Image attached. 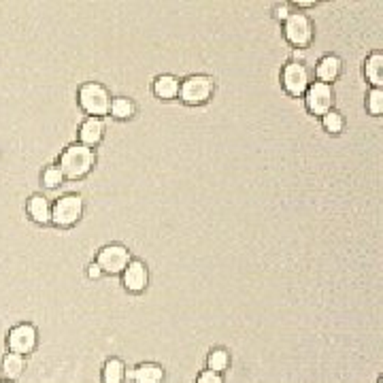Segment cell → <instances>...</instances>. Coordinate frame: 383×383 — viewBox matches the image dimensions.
Returning a JSON list of instances; mask_svg holds the SVG:
<instances>
[{
  "mask_svg": "<svg viewBox=\"0 0 383 383\" xmlns=\"http://www.w3.org/2000/svg\"><path fill=\"white\" fill-rule=\"evenodd\" d=\"M96 164V153L92 147H85L81 143H75L66 147L60 156V173L68 179H81L90 173Z\"/></svg>",
  "mask_w": 383,
  "mask_h": 383,
  "instance_id": "1",
  "label": "cell"
},
{
  "mask_svg": "<svg viewBox=\"0 0 383 383\" xmlns=\"http://www.w3.org/2000/svg\"><path fill=\"white\" fill-rule=\"evenodd\" d=\"M79 105H81V109L88 113L90 117H103V115L109 113L111 94H109V90L105 88L103 83L90 81V83L81 85V90H79Z\"/></svg>",
  "mask_w": 383,
  "mask_h": 383,
  "instance_id": "2",
  "label": "cell"
},
{
  "mask_svg": "<svg viewBox=\"0 0 383 383\" xmlns=\"http://www.w3.org/2000/svg\"><path fill=\"white\" fill-rule=\"evenodd\" d=\"M313 32H315V26L311 17L303 11H292L283 24V34L294 47H307L313 40Z\"/></svg>",
  "mask_w": 383,
  "mask_h": 383,
  "instance_id": "3",
  "label": "cell"
},
{
  "mask_svg": "<svg viewBox=\"0 0 383 383\" xmlns=\"http://www.w3.org/2000/svg\"><path fill=\"white\" fill-rule=\"evenodd\" d=\"M216 90L213 77L209 75H190L183 83H179V96L188 105H204Z\"/></svg>",
  "mask_w": 383,
  "mask_h": 383,
  "instance_id": "4",
  "label": "cell"
},
{
  "mask_svg": "<svg viewBox=\"0 0 383 383\" xmlns=\"http://www.w3.org/2000/svg\"><path fill=\"white\" fill-rule=\"evenodd\" d=\"M83 216V198L79 194H66L52 206V222L60 228H70Z\"/></svg>",
  "mask_w": 383,
  "mask_h": 383,
  "instance_id": "5",
  "label": "cell"
},
{
  "mask_svg": "<svg viewBox=\"0 0 383 383\" xmlns=\"http://www.w3.org/2000/svg\"><path fill=\"white\" fill-rule=\"evenodd\" d=\"M283 88L292 96H303L311 85V70L305 62H287L281 75Z\"/></svg>",
  "mask_w": 383,
  "mask_h": 383,
  "instance_id": "6",
  "label": "cell"
},
{
  "mask_svg": "<svg viewBox=\"0 0 383 383\" xmlns=\"http://www.w3.org/2000/svg\"><path fill=\"white\" fill-rule=\"evenodd\" d=\"M305 103H307V109L313 113V115H326L328 111H332V105H334V90L332 85L328 83H322V81H315L311 83L307 92H305Z\"/></svg>",
  "mask_w": 383,
  "mask_h": 383,
  "instance_id": "7",
  "label": "cell"
},
{
  "mask_svg": "<svg viewBox=\"0 0 383 383\" xmlns=\"http://www.w3.org/2000/svg\"><path fill=\"white\" fill-rule=\"evenodd\" d=\"M96 264L100 266L103 273H123L126 266L130 264V251H128L123 245H107L98 251V258Z\"/></svg>",
  "mask_w": 383,
  "mask_h": 383,
  "instance_id": "8",
  "label": "cell"
},
{
  "mask_svg": "<svg viewBox=\"0 0 383 383\" xmlns=\"http://www.w3.org/2000/svg\"><path fill=\"white\" fill-rule=\"evenodd\" d=\"M36 340H38V332H36V328L32 324H20L7 336L9 352L11 354H17V356L32 354L34 347H36Z\"/></svg>",
  "mask_w": 383,
  "mask_h": 383,
  "instance_id": "9",
  "label": "cell"
},
{
  "mask_svg": "<svg viewBox=\"0 0 383 383\" xmlns=\"http://www.w3.org/2000/svg\"><path fill=\"white\" fill-rule=\"evenodd\" d=\"M149 283V271L141 260H130L123 271V285L130 292H143Z\"/></svg>",
  "mask_w": 383,
  "mask_h": 383,
  "instance_id": "10",
  "label": "cell"
},
{
  "mask_svg": "<svg viewBox=\"0 0 383 383\" xmlns=\"http://www.w3.org/2000/svg\"><path fill=\"white\" fill-rule=\"evenodd\" d=\"M105 137V121L103 117H88L79 128V141L85 147H94Z\"/></svg>",
  "mask_w": 383,
  "mask_h": 383,
  "instance_id": "11",
  "label": "cell"
},
{
  "mask_svg": "<svg viewBox=\"0 0 383 383\" xmlns=\"http://www.w3.org/2000/svg\"><path fill=\"white\" fill-rule=\"evenodd\" d=\"M126 375L135 383H162L164 381V368L156 362H143L137 368L128 370Z\"/></svg>",
  "mask_w": 383,
  "mask_h": 383,
  "instance_id": "12",
  "label": "cell"
},
{
  "mask_svg": "<svg viewBox=\"0 0 383 383\" xmlns=\"http://www.w3.org/2000/svg\"><path fill=\"white\" fill-rule=\"evenodd\" d=\"M340 68H343V62H340V58H336V56H324L317 62V68H315L317 81L330 85L340 75Z\"/></svg>",
  "mask_w": 383,
  "mask_h": 383,
  "instance_id": "13",
  "label": "cell"
},
{
  "mask_svg": "<svg viewBox=\"0 0 383 383\" xmlns=\"http://www.w3.org/2000/svg\"><path fill=\"white\" fill-rule=\"evenodd\" d=\"M28 213L36 224H50L52 222V204L45 196H32L28 200Z\"/></svg>",
  "mask_w": 383,
  "mask_h": 383,
  "instance_id": "14",
  "label": "cell"
},
{
  "mask_svg": "<svg viewBox=\"0 0 383 383\" xmlns=\"http://www.w3.org/2000/svg\"><path fill=\"white\" fill-rule=\"evenodd\" d=\"M153 94L158 98H164V100L179 96V79L173 77V75H160V77H156V81H153Z\"/></svg>",
  "mask_w": 383,
  "mask_h": 383,
  "instance_id": "15",
  "label": "cell"
},
{
  "mask_svg": "<svg viewBox=\"0 0 383 383\" xmlns=\"http://www.w3.org/2000/svg\"><path fill=\"white\" fill-rule=\"evenodd\" d=\"M364 75L373 83V88H381L383 85V54L373 52L364 62Z\"/></svg>",
  "mask_w": 383,
  "mask_h": 383,
  "instance_id": "16",
  "label": "cell"
},
{
  "mask_svg": "<svg viewBox=\"0 0 383 383\" xmlns=\"http://www.w3.org/2000/svg\"><path fill=\"white\" fill-rule=\"evenodd\" d=\"M126 366L119 358H109L103 366V381L105 383H123Z\"/></svg>",
  "mask_w": 383,
  "mask_h": 383,
  "instance_id": "17",
  "label": "cell"
},
{
  "mask_svg": "<svg viewBox=\"0 0 383 383\" xmlns=\"http://www.w3.org/2000/svg\"><path fill=\"white\" fill-rule=\"evenodd\" d=\"M24 368H26V358H24V356L11 354V352L5 356V360H3V373L7 375V379H9V381H13V379L22 377Z\"/></svg>",
  "mask_w": 383,
  "mask_h": 383,
  "instance_id": "18",
  "label": "cell"
},
{
  "mask_svg": "<svg viewBox=\"0 0 383 383\" xmlns=\"http://www.w3.org/2000/svg\"><path fill=\"white\" fill-rule=\"evenodd\" d=\"M228 366H230V354L226 352V350H213L211 354H209V358H206V370H213V373H224V370H228Z\"/></svg>",
  "mask_w": 383,
  "mask_h": 383,
  "instance_id": "19",
  "label": "cell"
},
{
  "mask_svg": "<svg viewBox=\"0 0 383 383\" xmlns=\"http://www.w3.org/2000/svg\"><path fill=\"white\" fill-rule=\"evenodd\" d=\"M109 111H111V113H113V117H117V119H128V117H133V115H135L137 107H135V103H133L130 98L117 96V98H113V100H111Z\"/></svg>",
  "mask_w": 383,
  "mask_h": 383,
  "instance_id": "20",
  "label": "cell"
},
{
  "mask_svg": "<svg viewBox=\"0 0 383 383\" xmlns=\"http://www.w3.org/2000/svg\"><path fill=\"white\" fill-rule=\"evenodd\" d=\"M322 123H324V128L328 133H332V135H338L340 130L345 128V119H343V115H340L338 111H328L324 117H322Z\"/></svg>",
  "mask_w": 383,
  "mask_h": 383,
  "instance_id": "21",
  "label": "cell"
},
{
  "mask_svg": "<svg viewBox=\"0 0 383 383\" xmlns=\"http://www.w3.org/2000/svg\"><path fill=\"white\" fill-rule=\"evenodd\" d=\"M64 175L60 173L58 166H47L45 170H43V183H45L47 188H58L62 183Z\"/></svg>",
  "mask_w": 383,
  "mask_h": 383,
  "instance_id": "22",
  "label": "cell"
},
{
  "mask_svg": "<svg viewBox=\"0 0 383 383\" xmlns=\"http://www.w3.org/2000/svg\"><path fill=\"white\" fill-rule=\"evenodd\" d=\"M368 111L373 115H379L383 111V90L381 88H373L370 94H368Z\"/></svg>",
  "mask_w": 383,
  "mask_h": 383,
  "instance_id": "23",
  "label": "cell"
},
{
  "mask_svg": "<svg viewBox=\"0 0 383 383\" xmlns=\"http://www.w3.org/2000/svg\"><path fill=\"white\" fill-rule=\"evenodd\" d=\"M196 383H224V377L213 370H202L196 379Z\"/></svg>",
  "mask_w": 383,
  "mask_h": 383,
  "instance_id": "24",
  "label": "cell"
},
{
  "mask_svg": "<svg viewBox=\"0 0 383 383\" xmlns=\"http://www.w3.org/2000/svg\"><path fill=\"white\" fill-rule=\"evenodd\" d=\"M290 13H292V11H290V7H287V5H279V7H277V13H275V15H277L279 20H283V22H285Z\"/></svg>",
  "mask_w": 383,
  "mask_h": 383,
  "instance_id": "25",
  "label": "cell"
},
{
  "mask_svg": "<svg viewBox=\"0 0 383 383\" xmlns=\"http://www.w3.org/2000/svg\"><path fill=\"white\" fill-rule=\"evenodd\" d=\"M88 275H90L92 279H98V277L103 275V271H100L98 264H90V266H88Z\"/></svg>",
  "mask_w": 383,
  "mask_h": 383,
  "instance_id": "26",
  "label": "cell"
},
{
  "mask_svg": "<svg viewBox=\"0 0 383 383\" xmlns=\"http://www.w3.org/2000/svg\"><path fill=\"white\" fill-rule=\"evenodd\" d=\"M0 383H13V381H9V379H7V381H0Z\"/></svg>",
  "mask_w": 383,
  "mask_h": 383,
  "instance_id": "27",
  "label": "cell"
},
{
  "mask_svg": "<svg viewBox=\"0 0 383 383\" xmlns=\"http://www.w3.org/2000/svg\"><path fill=\"white\" fill-rule=\"evenodd\" d=\"M377 383H383V379H379V381H377Z\"/></svg>",
  "mask_w": 383,
  "mask_h": 383,
  "instance_id": "28",
  "label": "cell"
}]
</instances>
